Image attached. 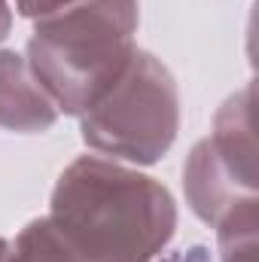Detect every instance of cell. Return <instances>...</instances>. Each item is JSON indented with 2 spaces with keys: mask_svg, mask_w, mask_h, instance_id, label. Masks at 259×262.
Here are the masks:
<instances>
[{
  "mask_svg": "<svg viewBox=\"0 0 259 262\" xmlns=\"http://www.w3.org/2000/svg\"><path fill=\"white\" fill-rule=\"evenodd\" d=\"M52 98L43 92L18 52L0 49V128L40 134L58 122Z\"/></svg>",
  "mask_w": 259,
  "mask_h": 262,
  "instance_id": "5b68a950",
  "label": "cell"
},
{
  "mask_svg": "<svg viewBox=\"0 0 259 262\" xmlns=\"http://www.w3.org/2000/svg\"><path fill=\"white\" fill-rule=\"evenodd\" d=\"M213 229L220 262H256V198L229 210Z\"/></svg>",
  "mask_w": 259,
  "mask_h": 262,
  "instance_id": "52a82bcc",
  "label": "cell"
},
{
  "mask_svg": "<svg viewBox=\"0 0 259 262\" xmlns=\"http://www.w3.org/2000/svg\"><path fill=\"white\" fill-rule=\"evenodd\" d=\"M46 220L85 262H153L177 229L171 192L104 156L67 165Z\"/></svg>",
  "mask_w": 259,
  "mask_h": 262,
  "instance_id": "6da1fadb",
  "label": "cell"
},
{
  "mask_svg": "<svg viewBox=\"0 0 259 262\" xmlns=\"http://www.w3.org/2000/svg\"><path fill=\"white\" fill-rule=\"evenodd\" d=\"M137 0H76L34 18L28 67L55 110L82 116L134 58Z\"/></svg>",
  "mask_w": 259,
  "mask_h": 262,
  "instance_id": "7a4b0ae2",
  "label": "cell"
},
{
  "mask_svg": "<svg viewBox=\"0 0 259 262\" xmlns=\"http://www.w3.org/2000/svg\"><path fill=\"white\" fill-rule=\"evenodd\" d=\"M12 3H15L18 15H25V18H43V15H49L55 9H64V6L76 3V0H12Z\"/></svg>",
  "mask_w": 259,
  "mask_h": 262,
  "instance_id": "ba28073f",
  "label": "cell"
},
{
  "mask_svg": "<svg viewBox=\"0 0 259 262\" xmlns=\"http://www.w3.org/2000/svg\"><path fill=\"white\" fill-rule=\"evenodd\" d=\"M12 28V9H9V0H0V40L9 34Z\"/></svg>",
  "mask_w": 259,
  "mask_h": 262,
  "instance_id": "30bf717a",
  "label": "cell"
},
{
  "mask_svg": "<svg viewBox=\"0 0 259 262\" xmlns=\"http://www.w3.org/2000/svg\"><path fill=\"white\" fill-rule=\"evenodd\" d=\"M180 128L177 82L156 55L134 52L110 92L79 116V131L89 149L104 159L131 165L159 162Z\"/></svg>",
  "mask_w": 259,
  "mask_h": 262,
  "instance_id": "3957f363",
  "label": "cell"
},
{
  "mask_svg": "<svg viewBox=\"0 0 259 262\" xmlns=\"http://www.w3.org/2000/svg\"><path fill=\"white\" fill-rule=\"evenodd\" d=\"M6 259H9V241L0 238V262H6Z\"/></svg>",
  "mask_w": 259,
  "mask_h": 262,
  "instance_id": "8fae6325",
  "label": "cell"
},
{
  "mask_svg": "<svg viewBox=\"0 0 259 262\" xmlns=\"http://www.w3.org/2000/svg\"><path fill=\"white\" fill-rule=\"evenodd\" d=\"M6 262H85L64 238L55 232V226L40 216L28 223L15 241H9V259Z\"/></svg>",
  "mask_w": 259,
  "mask_h": 262,
  "instance_id": "8992f818",
  "label": "cell"
},
{
  "mask_svg": "<svg viewBox=\"0 0 259 262\" xmlns=\"http://www.w3.org/2000/svg\"><path fill=\"white\" fill-rule=\"evenodd\" d=\"M186 201L198 220L217 226L229 210L256 198V140H253V85L232 95L213 131L195 143L183 165Z\"/></svg>",
  "mask_w": 259,
  "mask_h": 262,
  "instance_id": "277c9868",
  "label": "cell"
},
{
  "mask_svg": "<svg viewBox=\"0 0 259 262\" xmlns=\"http://www.w3.org/2000/svg\"><path fill=\"white\" fill-rule=\"evenodd\" d=\"M153 262H217L213 253L204 247V244H189V247H180V250H171V253H159Z\"/></svg>",
  "mask_w": 259,
  "mask_h": 262,
  "instance_id": "9c48e42d",
  "label": "cell"
}]
</instances>
